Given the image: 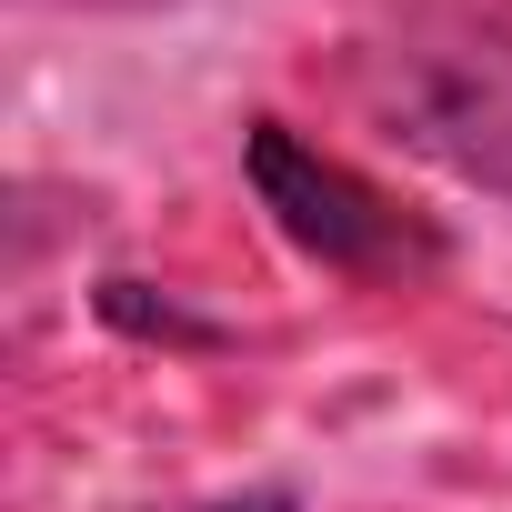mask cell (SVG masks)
<instances>
[{"label": "cell", "instance_id": "4", "mask_svg": "<svg viewBox=\"0 0 512 512\" xmlns=\"http://www.w3.org/2000/svg\"><path fill=\"white\" fill-rule=\"evenodd\" d=\"M41 11H161V0H41Z\"/></svg>", "mask_w": 512, "mask_h": 512}, {"label": "cell", "instance_id": "3", "mask_svg": "<svg viewBox=\"0 0 512 512\" xmlns=\"http://www.w3.org/2000/svg\"><path fill=\"white\" fill-rule=\"evenodd\" d=\"M161 512H302L292 492H221V502H161Z\"/></svg>", "mask_w": 512, "mask_h": 512}, {"label": "cell", "instance_id": "2", "mask_svg": "<svg viewBox=\"0 0 512 512\" xmlns=\"http://www.w3.org/2000/svg\"><path fill=\"white\" fill-rule=\"evenodd\" d=\"M251 191H262V211L282 221V241L302 251V262H322L332 282L352 292H412L452 262V241L432 211H412L402 191H382L372 171H352L342 151L302 141L292 121H251Z\"/></svg>", "mask_w": 512, "mask_h": 512}, {"label": "cell", "instance_id": "1", "mask_svg": "<svg viewBox=\"0 0 512 512\" xmlns=\"http://www.w3.org/2000/svg\"><path fill=\"white\" fill-rule=\"evenodd\" d=\"M342 81L392 151L512 201V0H362Z\"/></svg>", "mask_w": 512, "mask_h": 512}]
</instances>
